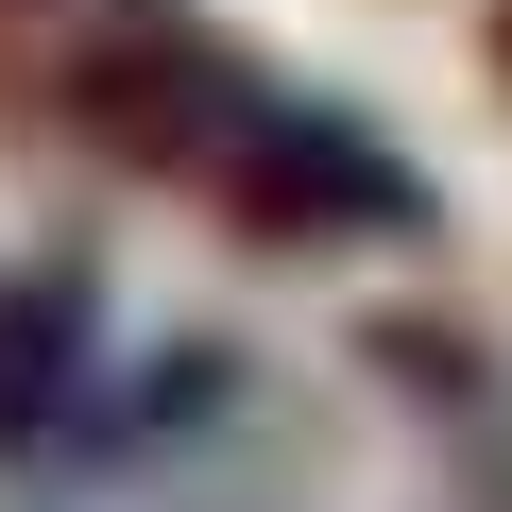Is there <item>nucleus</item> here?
<instances>
[{
	"mask_svg": "<svg viewBox=\"0 0 512 512\" xmlns=\"http://www.w3.org/2000/svg\"><path fill=\"white\" fill-rule=\"evenodd\" d=\"M495 69H512V0H495Z\"/></svg>",
	"mask_w": 512,
	"mask_h": 512,
	"instance_id": "20e7f679",
	"label": "nucleus"
},
{
	"mask_svg": "<svg viewBox=\"0 0 512 512\" xmlns=\"http://www.w3.org/2000/svg\"><path fill=\"white\" fill-rule=\"evenodd\" d=\"M69 120H86L120 171L205 188V205L256 222V239H410V222H427V171H410L376 120L291 103L256 52H222V35H188V18L120 35V52L69 86Z\"/></svg>",
	"mask_w": 512,
	"mask_h": 512,
	"instance_id": "f257e3e1",
	"label": "nucleus"
},
{
	"mask_svg": "<svg viewBox=\"0 0 512 512\" xmlns=\"http://www.w3.org/2000/svg\"><path fill=\"white\" fill-rule=\"evenodd\" d=\"M171 18V0H0V35H35V69H52V103L120 52V35H154Z\"/></svg>",
	"mask_w": 512,
	"mask_h": 512,
	"instance_id": "7ed1b4c3",
	"label": "nucleus"
},
{
	"mask_svg": "<svg viewBox=\"0 0 512 512\" xmlns=\"http://www.w3.org/2000/svg\"><path fill=\"white\" fill-rule=\"evenodd\" d=\"M86 393V274H0V461L52 444Z\"/></svg>",
	"mask_w": 512,
	"mask_h": 512,
	"instance_id": "f03ea898",
	"label": "nucleus"
}]
</instances>
